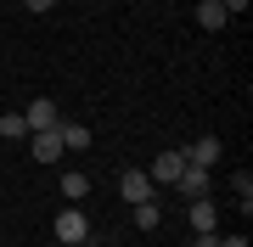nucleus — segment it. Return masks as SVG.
Segmentation results:
<instances>
[{"instance_id": "f3484780", "label": "nucleus", "mask_w": 253, "mask_h": 247, "mask_svg": "<svg viewBox=\"0 0 253 247\" xmlns=\"http://www.w3.org/2000/svg\"><path fill=\"white\" fill-rule=\"evenodd\" d=\"M191 247H219V230L214 236H191Z\"/></svg>"}, {"instance_id": "0eeeda50", "label": "nucleus", "mask_w": 253, "mask_h": 247, "mask_svg": "<svg viewBox=\"0 0 253 247\" xmlns=\"http://www.w3.org/2000/svg\"><path fill=\"white\" fill-rule=\"evenodd\" d=\"M214 230H219V208L208 197H197L191 202V236H214Z\"/></svg>"}, {"instance_id": "a211bd4d", "label": "nucleus", "mask_w": 253, "mask_h": 247, "mask_svg": "<svg viewBox=\"0 0 253 247\" xmlns=\"http://www.w3.org/2000/svg\"><path fill=\"white\" fill-rule=\"evenodd\" d=\"M23 6H28V11H51L56 0H23Z\"/></svg>"}, {"instance_id": "7ed1b4c3", "label": "nucleus", "mask_w": 253, "mask_h": 247, "mask_svg": "<svg viewBox=\"0 0 253 247\" xmlns=\"http://www.w3.org/2000/svg\"><path fill=\"white\" fill-rule=\"evenodd\" d=\"M118 191H124L129 208H135V202L152 197V174H146V169H124V174H118Z\"/></svg>"}, {"instance_id": "dca6fc26", "label": "nucleus", "mask_w": 253, "mask_h": 247, "mask_svg": "<svg viewBox=\"0 0 253 247\" xmlns=\"http://www.w3.org/2000/svg\"><path fill=\"white\" fill-rule=\"evenodd\" d=\"M219 247H248V230H231V236H219Z\"/></svg>"}, {"instance_id": "f03ea898", "label": "nucleus", "mask_w": 253, "mask_h": 247, "mask_svg": "<svg viewBox=\"0 0 253 247\" xmlns=\"http://www.w3.org/2000/svg\"><path fill=\"white\" fill-rule=\"evenodd\" d=\"M180 157H186L191 169H214L219 157H225V146H219V135H197V141H191V146H186Z\"/></svg>"}, {"instance_id": "4468645a", "label": "nucleus", "mask_w": 253, "mask_h": 247, "mask_svg": "<svg viewBox=\"0 0 253 247\" xmlns=\"http://www.w3.org/2000/svg\"><path fill=\"white\" fill-rule=\"evenodd\" d=\"M231 185H236V202H242V213H253V174H248V169H236V180H231Z\"/></svg>"}, {"instance_id": "f257e3e1", "label": "nucleus", "mask_w": 253, "mask_h": 247, "mask_svg": "<svg viewBox=\"0 0 253 247\" xmlns=\"http://www.w3.org/2000/svg\"><path fill=\"white\" fill-rule=\"evenodd\" d=\"M56 242L62 247H84L90 242V213H79V202H68V208L56 213Z\"/></svg>"}, {"instance_id": "39448f33", "label": "nucleus", "mask_w": 253, "mask_h": 247, "mask_svg": "<svg viewBox=\"0 0 253 247\" xmlns=\"http://www.w3.org/2000/svg\"><path fill=\"white\" fill-rule=\"evenodd\" d=\"M180 169H186V157H180V152H158L146 174H152V185H174V180H180Z\"/></svg>"}, {"instance_id": "1a4fd4ad", "label": "nucleus", "mask_w": 253, "mask_h": 247, "mask_svg": "<svg viewBox=\"0 0 253 247\" xmlns=\"http://www.w3.org/2000/svg\"><path fill=\"white\" fill-rule=\"evenodd\" d=\"M174 185H180V197H191V202H197V197H208V169H191V163H186Z\"/></svg>"}, {"instance_id": "20e7f679", "label": "nucleus", "mask_w": 253, "mask_h": 247, "mask_svg": "<svg viewBox=\"0 0 253 247\" xmlns=\"http://www.w3.org/2000/svg\"><path fill=\"white\" fill-rule=\"evenodd\" d=\"M23 124H28V135H34V129H56V124H62V112H56V101L40 96V101H28V107H23Z\"/></svg>"}, {"instance_id": "9b49d317", "label": "nucleus", "mask_w": 253, "mask_h": 247, "mask_svg": "<svg viewBox=\"0 0 253 247\" xmlns=\"http://www.w3.org/2000/svg\"><path fill=\"white\" fill-rule=\"evenodd\" d=\"M56 135H62V152H84V146H90V129H84V124H56Z\"/></svg>"}, {"instance_id": "ddd939ff", "label": "nucleus", "mask_w": 253, "mask_h": 247, "mask_svg": "<svg viewBox=\"0 0 253 247\" xmlns=\"http://www.w3.org/2000/svg\"><path fill=\"white\" fill-rule=\"evenodd\" d=\"M23 135H28L23 112H0V141H23Z\"/></svg>"}, {"instance_id": "6e6552de", "label": "nucleus", "mask_w": 253, "mask_h": 247, "mask_svg": "<svg viewBox=\"0 0 253 247\" xmlns=\"http://www.w3.org/2000/svg\"><path fill=\"white\" fill-rule=\"evenodd\" d=\"M225 23H231V17H225L219 0H197V28H203V34H219Z\"/></svg>"}, {"instance_id": "f8f14e48", "label": "nucleus", "mask_w": 253, "mask_h": 247, "mask_svg": "<svg viewBox=\"0 0 253 247\" xmlns=\"http://www.w3.org/2000/svg\"><path fill=\"white\" fill-rule=\"evenodd\" d=\"M129 213H135V225H141V230H158V225H163V208H158L152 197H146V202H135Z\"/></svg>"}, {"instance_id": "2eb2a0df", "label": "nucleus", "mask_w": 253, "mask_h": 247, "mask_svg": "<svg viewBox=\"0 0 253 247\" xmlns=\"http://www.w3.org/2000/svg\"><path fill=\"white\" fill-rule=\"evenodd\" d=\"M219 6H225V17H242V11L253 6V0H219Z\"/></svg>"}, {"instance_id": "9d476101", "label": "nucleus", "mask_w": 253, "mask_h": 247, "mask_svg": "<svg viewBox=\"0 0 253 247\" xmlns=\"http://www.w3.org/2000/svg\"><path fill=\"white\" fill-rule=\"evenodd\" d=\"M62 197L68 202H84V197H90V174H84V169H62Z\"/></svg>"}, {"instance_id": "423d86ee", "label": "nucleus", "mask_w": 253, "mask_h": 247, "mask_svg": "<svg viewBox=\"0 0 253 247\" xmlns=\"http://www.w3.org/2000/svg\"><path fill=\"white\" fill-rule=\"evenodd\" d=\"M28 152H34L40 163H56V157H62V135H56V129H34V135H28Z\"/></svg>"}]
</instances>
